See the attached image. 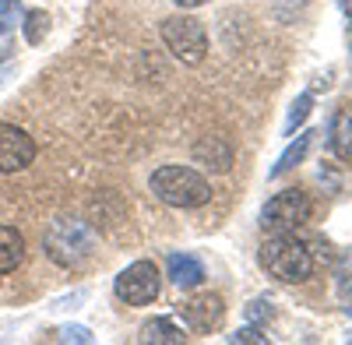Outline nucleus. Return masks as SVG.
Segmentation results:
<instances>
[{"mask_svg":"<svg viewBox=\"0 0 352 345\" xmlns=\"http://www.w3.org/2000/svg\"><path fill=\"white\" fill-rule=\"evenodd\" d=\"M96 247H99L96 229L81 219H53L43 233L46 257L60 268H81L85 261H92Z\"/></svg>","mask_w":352,"mask_h":345,"instance_id":"nucleus-1","label":"nucleus"},{"mask_svg":"<svg viewBox=\"0 0 352 345\" xmlns=\"http://www.w3.org/2000/svg\"><path fill=\"white\" fill-rule=\"evenodd\" d=\"M152 194L169 208H201L212 201V183L190 166H159L148 177Z\"/></svg>","mask_w":352,"mask_h":345,"instance_id":"nucleus-2","label":"nucleus"},{"mask_svg":"<svg viewBox=\"0 0 352 345\" xmlns=\"http://www.w3.org/2000/svg\"><path fill=\"white\" fill-rule=\"evenodd\" d=\"M261 265L278 282H307L314 275V254L296 233H268L261 247Z\"/></svg>","mask_w":352,"mask_h":345,"instance_id":"nucleus-3","label":"nucleus"},{"mask_svg":"<svg viewBox=\"0 0 352 345\" xmlns=\"http://www.w3.org/2000/svg\"><path fill=\"white\" fill-rule=\"evenodd\" d=\"M162 43L166 49L176 56L180 64L194 67L201 64L204 56H208V32H204V25L190 14H173L162 21Z\"/></svg>","mask_w":352,"mask_h":345,"instance_id":"nucleus-4","label":"nucleus"},{"mask_svg":"<svg viewBox=\"0 0 352 345\" xmlns=\"http://www.w3.org/2000/svg\"><path fill=\"white\" fill-rule=\"evenodd\" d=\"M310 215H314L310 197L296 187H289L261 208V229L264 233H296L300 225L310 222Z\"/></svg>","mask_w":352,"mask_h":345,"instance_id":"nucleus-5","label":"nucleus"},{"mask_svg":"<svg viewBox=\"0 0 352 345\" xmlns=\"http://www.w3.org/2000/svg\"><path fill=\"white\" fill-rule=\"evenodd\" d=\"M116 289V300L127 303V307H148L159 300V289H162V275L152 261H134L127 265L113 282Z\"/></svg>","mask_w":352,"mask_h":345,"instance_id":"nucleus-6","label":"nucleus"},{"mask_svg":"<svg viewBox=\"0 0 352 345\" xmlns=\"http://www.w3.org/2000/svg\"><path fill=\"white\" fill-rule=\"evenodd\" d=\"M36 159V141L28 131L14 127V124H0V177L28 169Z\"/></svg>","mask_w":352,"mask_h":345,"instance_id":"nucleus-7","label":"nucleus"},{"mask_svg":"<svg viewBox=\"0 0 352 345\" xmlns=\"http://www.w3.org/2000/svg\"><path fill=\"white\" fill-rule=\"evenodd\" d=\"M176 310H180V318H184V324L190 331H212L222 321V313H226L222 310V300L212 296V293H197V296L184 300Z\"/></svg>","mask_w":352,"mask_h":345,"instance_id":"nucleus-8","label":"nucleus"},{"mask_svg":"<svg viewBox=\"0 0 352 345\" xmlns=\"http://www.w3.org/2000/svg\"><path fill=\"white\" fill-rule=\"evenodd\" d=\"M194 162H201L204 169H215V172H229L232 169V145L222 137H201L194 145Z\"/></svg>","mask_w":352,"mask_h":345,"instance_id":"nucleus-9","label":"nucleus"},{"mask_svg":"<svg viewBox=\"0 0 352 345\" xmlns=\"http://www.w3.org/2000/svg\"><path fill=\"white\" fill-rule=\"evenodd\" d=\"M166 271H169V282L180 285V289H194V285L204 282V268H201L197 257H190V254H173L166 261Z\"/></svg>","mask_w":352,"mask_h":345,"instance_id":"nucleus-10","label":"nucleus"},{"mask_svg":"<svg viewBox=\"0 0 352 345\" xmlns=\"http://www.w3.org/2000/svg\"><path fill=\"white\" fill-rule=\"evenodd\" d=\"M25 261V236L14 225H0V275H11Z\"/></svg>","mask_w":352,"mask_h":345,"instance_id":"nucleus-11","label":"nucleus"},{"mask_svg":"<svg viewBox=\"0 0 352 345\" xmlns=\"http://www.w3.org/2000/svg\"><path fill=\"white\" fill-rule=\"evenodd\" d=\"M187 335L184 328H176V321L169 318H155V321H144L141 324V342H155V345H180Z\"/></svg>","mask_w":352,"mask_h":345,"instance_id":"nucleus-12","label":"nucleus"},{"mask_svg":"<svg viewBox=\"0 0 352 345\" xmlns=\"http://www.w3.org/2000/svg\"><path fill=\"white\" fill-rule=\"evenodd\" d=\"M331 152L342 162H352V109H342L331 120Z\"/></svg>","mask_w":352,"mask_h":345,"instance_id":"nucleus-13","label":"nucleus"},{"mask_svg":"<svg viewBox=\"0 0 352 345\" xmlns=\"http://www.w3.org/2000/svg\"><path fill=\"white\" fill-rule=\"evenodd\" d=\"M310 141H314V134H300V137L292 141V145L278 155V162L272 166L268 177H272V180H278V177H285V172H289L292 166H300V162L307 159V152H310Z\"/></svg>","mask_w":352,"mask_h":345,"instance_id":"nucleus-14","label":"nucleus"},{"mask_svg":"<svg viewBox=\"0 0 352 345\" xmlns=\"http://www.w3.org/2000/svg\"><path fill=\"white\" fill-rule=\"evenodd\" d=\"M335 289H338L342 300H352V250L342 257L338 268H335Z\"/></svg>","mask_w":352,"mask_h":345,"instance_id":"nucleus-15","label":"nucleus"},{"mask_svg":"<svg viewBox=\"0 0 352 345\" xmlns=\"http://www.w3.org/2000/svg\"><path fill=\"white\" fill-rule=\"evenodd\" d=\"M46 25H50V18L43 11H28L25 14V39L32 43V46H39L43 36H46Z\"/></svg>","mask_w":352,"mask_h":345,"instance_id":"nucleus-16","label":"nucleus"},{"mask_svg":"<svg viewBox=\"0 0 352 345\" xmlns=\"http://www.w3.org/2000/svg\"><path fill=\"white\" fill-rule=\"evenodd\" d=\"M310 106H314V96L310 92H303L296 102H292V109H289V120H285V134H292V131H296L307 117H310Z\"/></svg>","mask_w":352,"mask_h":345,"instance_id":"nucleus-17","label":"nucleus"},{"mask_svg":"<svg viewBox=\"0 0 352 345\" xmlns=\"http://www.w3.org/2000/svg\"><path fill=\"white\" fill-rule=\"evenodd\" d=\"M272 313H275V310H272V300L261 296V300H254V303L247 307V321H268Z\"/></svg>","mask_w":352,"mask_h":345,"instance_id":"nucleus-18","label":"nucleus"},{"mask_svg":"<svg viewBox=\"0 0 352 345\" xmlns=\"http://www.w3.org/2000/svg\"><path fill=\"white\" fill-rule=\"evenodd\" d=\"M60 338H64V342H81V345H88V342H92V331H88L85 324H67V328H60Z\"/></svg>","mask_w":352,"mask_h":345,"instance_id":"nucleus-19","label":"nucleus"},{"mask_svg":"<svg viewBox=\"0 0 352 345\" xmlns=\"http://www.w3.org/2000/svg\"><path fill=\"white\" fill-rule=\"evenodd\" d=\"M229 342H250V345H268V335H261L257 328H243L236 335H229Z\"/></svg>","mask_w":352,"mask_h":345,"instance_id":"nucleus-20","label":"nucleus"},{"mask_svg":"<svg viewBox=\"0 0 352 345\" xmlns=\"http://www.w3.org/2000/svg\"><path fill=\"white\" fill-rule=\"evenodd\" d=\"M176 8H184V11H190V8H201V4H208V0H173Z\"/></svg>","mask_w":352,"mask_h":345,"instance_id":"nucleus-21","label":"nucleus"},{"mask_svg":"<svg viewBox=\"0 0 352 345\" xmlns=\"http://www.w3.org/2000/svg\"><path fill=\"white\" fill-rule=\"evenodd\" d=\"M8 53H11V46H4V43H0V64L8 60Z\"/></svg>","mask_w":352,"mask_h":345,"instance_id":"nucleus-22","label":"nucleus"},{"mask_svg":"<svg viewBox=\"0 0 352 345\" xmlns=\"http://www.w3.org/2000/svg\"><path fill=\"white\" fill-rule=\"evenodd\" d=\"M8 74H11L8 67H0V85H4V81H8Z\"/></svg>","mask_w":352,"mask_h":345,"instance_id":"nucleus-23","label":"nucleus"},{"mask_svg":"<svg viewBox=\"0 0 352 345\" xmlns=\"http://www.w3.org/2000/svg\"><path fill=\"white\" fill-rule=\"evenodd\" d=\"M8 8H11V0H0V14H4Z\"/></svg>","mask_w":352,"mask_h":345,"instance_id":"nucleus-24","label":"nucleus"},{"mask_svg":"<svg viewBox=\"0 0 352 345\" xmlns=\"http://www.w3.org/2000/svg\"><path fill=\"white\" fill-rule=\"evenodd\" d=\"M4 32H8V25H4V21H0V36H4Z\"/></svg>","mask_w":352,"mask_h":345,"instance_id":"nucleus-25","label":"nucleus"},{"mask_svg":"<svg viewBox=\"0 0 352 345\" xmlns=\"http://www.w3.org/2000/svg\"><path fill=\"white\" fill-rule=\"evenodd\" d=\"M349 313H352V307H349Z\"/></svg>","mask_w":352,"mask_h":345,"instance_id":"nucleus-26","label":"nucleus"},{"mask_svg":"<svg viewBox=\"0 0 352 345\" xmlns=\"http://www.w3.org/2000/svg\"><path fill=\"white\" fill-rule=\"evenodd\" d=\"M349 342H352V338H349Z\"/></svg>","mask_w":352,"mask_h":345,"instance_id":"nucleus-27","label":"nucleus"}]
</instances>
